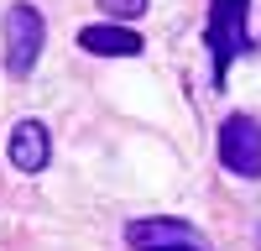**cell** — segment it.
Masks as SVG:
<instances>
[{"label": "cell", "mask_w": 261, "mask_h": 251, "mask_svg": "<svg viewBox=\"0 0 261 251\" xmlns=\"http://www.w3.org/2000/svg\"><path fill=\"white\" fill-rule=\"evenodd\" d=\"M251 0H209V53H214V84H225L230 63L251 47Z\"/></svg>", "instance_id": "obj_1"}, {"label": "cell", "mask_w": 261, "mask_h": 251, "mask_svg": "<svg viewBox=\"0 0 261 251\" xmlns=\"http://www.w3.org/2000/svg\"><path fill=\"white\" fill-rule=\"evenodd\" d=\"M42 42H47V21H42L37 6L16 0L6 11V73L11 79H27L42 58Z\"/></svg>", "instance_id": "obj_2"}, {"label": "cell", "mask_w": 261, "mask_h": 251, "mask_svg": "<svg viewBox=\"0 0 261 251\" xmlns=\"http://www.w3.org/2000/svg\"><path fill=\"white\" fill-rule=\"evenodd\" d=\"M220 162L235 178H261V126L251 115H230L220 126Z\"/></svg>", "instance_id": "obj_3"}, {"label": "cell", "mask_w": 261, "mask_h": 251, "mask_svg": "<svg viewBox=\"0 0 261 251\" xmlns=\"http://www.w3.org/2000/svg\"><path fill=\"white\" fill-rule=\"evenodd\" d=\"M6 157L16 173H42V167L53 162V136H47V126L42 120H21L11 141H6Z\"/></svg>", "instance_id": "obj_4"}, {"label": "cell", "mask_w": 261, "mask_h": 251, "mask_svg": "<svg viewBox=\"0 0 261 251\" xmlns=\"http://www.w3.org/2000/svg\"><path fill=\"white\" fill-rule=\"evenodd\" d=\"M79 47L94 53V58H141L146 42L130 27H120V21H99V27H84L79 32Z\"/></svg>", "instance_id": "obj_5"}, {"label": "cell", "mask_w": 261, "mask_h": 251, "mask_svg": "<svg viewBox=\"0 0 261 251\" xmlns=\"http://www.w3.org/2000/svg\"><path fill=\"white\" fill-rule=\"evenodd\" d=\"M99 11L110 16V21H136L146 11V0H99Z\"/></svg>", "instance_id": "obj_6"}, {"label": "cell", "mask_w": 261, "mask_h": 251, "mask_svg": "<svg viewBox=\"0 0 261 251\" xmlns=\"http://www.w3.org/2000/svg\"><path fill=\"white\" fill-rule=\"evenodd\" d=\"M141 251H209V246H204L199 230H193V236H178V241H151V246H141Z\"/></svg>", "instance_id": "obj_7"}, {"label": "cell", "mask_w": 261, "mask_h": 251, "mask_svg": "<svg viewBox=\"0 0 261 251\" xmlns=\"http://www.w3.org/2000/svg\"><path fill=\"white\" fill-rule=\"evenodd\" d=\"M256 251H261V241H256Z\"/></svg>", "instance_id": "obj_8"}]
</instances>
